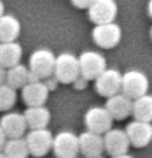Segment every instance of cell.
<instances>
[{"mask_svg":"<svg viewBox=\"0 0 152 158\" xmlns=\"http://www.w3.org/2000/svg\"><path fill=\"white\" fill-rule=\"evenodd\" d=\"M121 81L123 74L115 69H105L103 72L95 79V90L100 97H112L121 91Z\"/></svg>","mask_w":152,"mask_h":158,"instance_id":"obj_9","label":"cell"},{"mask_svg":"<svg viewBox=\"0 0 152 158\" xmlns=\"http://www.w3.org/2000/svg\"><path fill=\"white\" fill-rule=\"evenodd\" d=\"M79 70L80 76L86 77L88 81H95L105 69H107V60L103 55L96 53V51H84L79 58Z\"/></svg>","mask_w":152,"mask_h":158,"instance_id":"obj_4","label":"cell"},{"mask_svg":"<svg viewBox=\"0 0 152 158\" xmlns=\"http://www.w3.org/2000/svg\"><path fill=\"white\" fill-rule=\"evenodd\" d=\"M72 85H73V88H75V90H84L86 85H88V79L82 77V76H79V77H77V79L72 83Z\"/></svg>","mask_w":152,"mask_h":158,"instance_id":"obj_26","label":"cell"},{"mask_svg":"<svg viewBox=\"0 0 152 158\" xmlns=\"http://www.w3.org/2000/svg\"><path fill=\"white\" fill-rule=\"evenodd\" d=\"M6 72H7V69L0 65V85H2V83H6Z\"/></svg>","mask_w":152,"mask_h":158,"instance_id":"obj_28","label":"cell"},{"mask_svg":"<svg viewBox=\"0 0 152 158\" xmlns=\"http://www.w3.org/2000/svg\"><path fill=\"white\" fill-rule=\"evenodd\" d=\"M0 158H7V156H6V155H4L2 151H0Z\"/></svg>","mask_w":152,"mask_h":158,"instance_id":"obj_32","label":"cell"},{"mask_svg":"<svg viewBox=\"0 0 152 158\" xmlns=\"http://www.w3.org/2000/svg\"><path fill=\"white\" fill-rule=\"evenodd\" d=\"M131 107H133V100L121 91L112 97H107L105 109L110 113L112 119H126L128 116H131Z\"/></svg>","mask_w":152,"mask_h":158,"instance_id":"obj_15","label":"cell"},{"mask_svg":"<svg viewBox=\"0 0 152 158\" xmlns=\"http://www.w3.org/2000/svg\"><path fill=\"white\" fill-rule=\"evenodd\" d=\"M131 116L140 121H152V95H142L133 100Z\"/></svg>","mask_w":152,"mask_h":158,"instance_id":"obj_22","label":"cell"},{"mask_svg":"<svg viewBox=\"0 0 152 158\" xmlns=\"http://www.w3.org/2000/svg\"><path fill=\"white\" fill-rule=\"evenodd\" d=\"M28 76H30L28 67H25L21 63H16V65H12V67L7 69L6 83L9 86H12L14 90H21L23 86L28 83Z\"/></svg>","mask_w":152,"mask_h":158,"instance_id":"obj_20","label":"cell"},{"mask_svg":"<svg viewBox=\"0 0 152 158\" xmlns=\"http://www.w3.org/2000/svg\"><path fill=\"white\" fill-rule=\"evenodd\" d=\"M112 116L105 107H100V106H95V107H89L84 114V125L86 130L89 132H95V134H105L107 130L112 128Z\"/></svg>","mask_w":152,"mask_h":158,"instance_id":"obj_8","label":"cell"},{"mask_svg":"<svg viewBox=\"0 0 152 158\" xmlns=\"http://www.w3.org/2000/svg\"><path fill=\"white\" fill-rule=\"evenodd\" d=\"M75 158H77V156H75Z\"/></svg>","mask_w":152,"mask_h":158,"instance_id":"obj_35","label":"cell"},{"mask_svg":"<svg viewBox=\"0 0 152 158\" xmlns=\"http://www.w3.org/2000/svg\"><path fill=\"white\" fill-rule=\"evenodd\" d=\"M6 141H7V135L4 134V130L0 128V151L4 149V144H6Z\"/></svg>","mask_w":152,"mask_h":158,"instance_id":"obj_27","label":"cell"},{"mask_svg":"<svg viewBox=\"0 0 152 158\" xmlns=\"http://www.w3.org/2000/svg\"><path fill=\"white\" fill-rule=\"evenodd\" d=\"M54 53L51 49H45V48H40V49H35L30 56V72L35 74L39 79H45L53 76V70H54Z\"/></svg>","mask_w":152,"mask_h":158,"instance_id":"obj_5","label":"cell"},{"mask_svg":"<svg viewBox=\"0 0 152 158\" xmlns=\"http://www.w3.org/2000/svg\"><path fill=\"white\" fill-rule=\"evenodd\" d=\"M21 25L19 19L11 14H2L0 16V42H12L19 37Z\"/></svg>","mask_w":152,"mask_h":158,"instance_id":"obj_19","label":"cell"},{"mask_svg":"<svg viewBox=\"0 0 152 158\" xmlns=\"http://www.w3.org/2000/svg\"><path fill=\"white\" fill-rule=\"evenodd\" d=\"M93 158H103V156H101V155H100V156H93Z\"/></svg>","mask_w":152,"mask_h":158,"instance_id":"obj_34","label":"cell"},{"mask_svg":"<svg viewBox=\"0 0 152 158\" xmlns=\"http://www.w3.org/2000/svg\"><path fill=\"white\" fill-rule=\"evenodd\" d=\"M53 134H51L47 127L45 128H35L30 130V134L25 139H26V144H28V151L32 156H45L47 153L51 151L53 148Z\"/></svg>","mask_w":152,"mask_h":158,"instance_id":"obj_7","label":"cell"},{"mask_svg":"<svg viewBox=\"0 0 152 158\" xmlns=\"http://www.w3.org/2000/svg\"><path fill=\"white\" fill-rule=\"evenodd\" d=\"M91 37H93V42H95L98 48L101 49H112L121 42V37H123V32H121V27L117 23H101V25H95V28L91 32Z\"/></svg>","mask_w":152,"mask_h":158,"instance_id":"obj_2","label":"cell"},{"mask_svg":"<svg viewBox=\"0 0 152 158\" xmlns=\"http://www.w3.org/2000/svg\"><path fill=\"white\" fill-rule=\"evenodd\" d=\"M126 135L130 139V144L133 148H145L152 141V123L150 121H140L133 119L126 127Z\"/></svg>","mask_w":152,"mask_h":158,"instance_id":"obj_10","label":"cell"},{"mask_svg":"<svg viewBox=\"0 0 152 158\" xmlns=\"http://www.w3.org/2000/svg\"><path fill=\"white\" fill-rule=\"evenodd\" d=\"M70 2H72L77 9H88V7H89L95 0H70Z\"/></svg>","mask_w":152,"mask_h":158,"instance_id":"obj_24","label":"cell"},{"mask_svg":"<svg viewBox=\"0 0 152 158\" xmlns=\"http://www.w3.org/2000/svg\"><path fill=\"white\" fill-rule=\"evenodd\" d=\"M112 158H133V156L128 155V153H123V155H115V156H112Z\"/></svg>","mask_w":152,"mask_h":158,"instance_id":"obj_30","label":"cell"},{"mask_svg":"<svg viewBox=\"0 0 152 158\" xmlns=\"http://www.w3.org/2000/svg\"><path fill=\"white\" fill-rule=\"evenodd\" d=\"M147 91H149V79L142 70H128L126 74H123L121 93L135 100L138 97L145 95Z\"/></svg>","mask_w":152,"mask_h":158,"instance_id":"obj_3","label":"cell"},{"mask_svg":"<svg viewBox=\"0 0 152 158\" xmlns=\"http://www.w3.org/2000/svg\"><path fill=\"white\" fill-rule=\"evenodd\" d=\"M2 153L7 158H28L30 151H28V144L26 139L23 137H9L4 144Z\"/></svg>","mask_w":152,"mask_h":158,"instance_id":"obj_21","label":"cell"},{"mask_svg":"<svg viewBox=\"0 0 152 158\" xmlns=\"http://www.w3.org/2000/svg\"><path fill=\"white\" fill-rule=\"evenodd\" d=\"M150 40H152V27H150Z\"/></svg>","mask_w":152,"mask_h":158,"instance_id":"obj_33","label":"cell"},{"mask_svg":"<svg viewBox=\"0 0 152 158\" xmlns=\"http://www.w3.org/2000/svg\"><path fill=\"white\" fill-rule=\"evenodd\" d=\"M42 81H44V85L47 86V90H54V88H56L58 86V79L54 77V76H49V77H45V79H42Z\"/></svg>","mask_w":152,"mask_h":158,"instance_id":"obj_25","label":"cell"},{"mask_svg":"<svg viewBox=\"0 0 152 158\" xmlns=\"http://www.w3.org/2000/svg\"><path fill=\"white\" fill-rule=\"evenodd\" d=\"M53 76L61 85H72L73 81L80 76L77 56H73L72 53H61V55H58L56 60H54Z\"/></svg>","mask_w":152,"mask_h":158,"instance_id":"obj_1","label":"cell"},{"mask_svg":"<svg viewBox=\"0 0 152 158\" xmlns=\"http://www.w3.org/2000/svg\"><path fill=\"white\" fill-rule=\"evenodd\" d=\"M88 14L95 25L110 23L117 16V4H115V0H95L88 7Z\"/></svg>","mask_w":152,"mask_h":158,"instance_id":"obj_11","label":"cell"},{"mask_svg":"<svg viewBox=\"0 0 152 158\" xmlns=\"http://www.w3.org/2000/svg\"><path fill=\"white\" fill-rule=\"evenodd\" d=\"M130 146H131L130 139H128V135H126L124 130L110 128L103 134V148H105V151H107L110 156L128 153Z\"/></svg>","mask_w":152,"mask_h":158,"instance_id":"obj_12","label":"cell"},{"mask_svg":"<svg viewBox=\"0 0 152 158\" xmlns=\"http://www.w3.org/2000/svg\"><path fill=\"white\" fill-rule=\"evenodd\" d=\"M51 151L54 153L56 158H75L79 155V137L67 130L60 132L58 135L53 137Z\"/></svg>","mask_w":152,"mask_h":158,"instance_id":"obj_6","label":"cell"},{"mask_svg":"<svg viewBox=\"0 0 152 158\" xmlns=\"http://www.w3.org/2000/svg\"><path fill=\"white\" fill-rule=\"evenodd\" d=\"M23 116H25L26 127H30V130L45 128L51 121V113L44 106H32L23 113Z\"/></svg>","mask_w":152,"mask_h":158,"instance_id":"obj_17","label":"cell"},{"mask_svg":"<svg viewBox=\"0 0 152 158\" xmlns=\"http://www.w3.org/2000/svg\"><path fill=\"white\" fill-rule=\"evenodd\" d=\"M21 56H23V48L16 40L0 42V65L2 67L9 69L12 65H16V63L21 62Z\"/></svg>","mask_w":152,"mask_h":158,"instance_id":"obj_18","label":"cell"},{"mask_svg":"<svg viewBox=\"0 0 152 158\" xmlns=\"http://www.w3.org/2000/svg\"><path fill=\"white\" fill-rule=\"evenodd\" d=\"M147 12H149V16L152 18V0H149V4H147Z\"/></svg>","mask_w":152,"mask_h":158,"instance_id":"obj_29","label":"cell"},{"mask_svg":"<svg viewBox=\"0 0 152 158\" xmlns=\"http://www.w3.org/2000/svg\"><path fill=\"white\" fill-rule=\"evenodd\" d=\"M0 128L4 130V134L9 137H23L26 132V121L25 116L19 113H7L0 119Z\"/></svg>","mask_w":152,"mask_h":158,"instance_id":"obj_16","label":"cell"},{"mask_svg":"<svg viewBox=\"0 0 152 158\" xmlns=\"http://www.w3.org/2000/svg\"><path fill=\"white\" fill-rule=\"evenodd\" d=\"M103 151H105V148H103L101 134H95V132L86 130L84 134L79 135V153L82 156H86V158L100 156Z\"/></svg>","mask_w":152,"mask_h":158,"instance_id":"obj_14","label":"cell"},{"mask_svg":"<svg viewBox=\"0 0 152 158\" xmlns=\"http://www.w3.org/2000/svg\"><path fill=\"white\" fill-rule=\"evenodd\" d=\"M16 104V90L7 83L0 85V111H11Z\"/></svg>","mask_w":152,"mask_h":158,"instance_id":"obj_23","label":"cell"},{"mask_svg":"<svg viewBox=\"0 0 152 158\" xmlns=\"http://www.w3.org/2000/svg\"><path fill=\"white\" fill-rule=\"evenodd\" d=\"M2 14H4V2L0 0V16H2Z\"/></svg>","mask_w":152,"mask_h":158,"instance_id":"obj_31","label":"cell"},{"mask_svg":"<svg viewBox=\"0 0 152 158\" xmlns=\"http://www.w3.org/2000/svg\"><path fill=\"white\" fill-rule=\"evenodd\" d=\"M49 97V90L44 85V81H33V83H26L21 88V98L23 102L32 107V106H44Z\"/></svg>","mask_w":152,"mask_h":158,"instance_id":"obj_13","label":"cell"}]
</instances>
